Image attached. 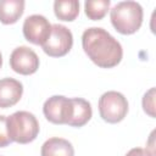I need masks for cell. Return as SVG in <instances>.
I'll return each instance as SVG.
<instances>
[{
  "label": "cell",
  "instance_id": "obj_1",
  "mask_svg": "<svg viewBox=\"0 0 156 156\" xmlns=\"http://www.w3.org/2000/svg\"><path fill=\"white\" fill-rule=\"evenodd\" d=\"M82 46L88 57L101 68L117 66L123 56L119 41L100 27H91L83 32Z\"/></svg>",
  "mask_w": 156,
  "mask_h": 156
},
{
  "label": "cell",
  "instance_id": "obj_2",
  "mask_svg": "<svg viewBox=\"0 0 156 156\" xmlns=\"http://www.w3.org/2000/svg\"><path fill=\"white\" fill-rule=\"evenodd\" d=\"M143 16V7L136 1H121L110 12L112 26L118 33L124 35L133 34L141 27Z\"/></svg>",
  "mask_w": 156,
  "mask_h": 156
},
{
  "label": "cell",
  "instance_id": "obj_3",
  "mask_svg": "<svg viewBox=\"0 0 156 156\" xmlns=\"http://www.w3.org/2000/svg\"><path fill=\"white\" fill-rule=\"evenodd\" d=\"M7 132L12 141L28 144L35 140L39 134V122L28 111H17L7 117Z\"/></svg>",
  "mask_w": 156,
  "mask_h": 156
},
{
  "label": "cell",
  "instance_id": "obj_4",
  "mask_svg": "<svg viewBox=\"0 0 156 156\" xmlns=\"http://www.w3.org/2000/svg\"><path fill=\"white\" fill-rule=\"evenodd\" d=\"M99 113L105 122L118 123L128 113V101L118 91H106L99 99Z\"/></svg>",
  "mask_w": 156,
  "mask_h": 156
},
{
  "label": "cell",
  "instance_id": "obj_5",
  "mask_svg": "<svg viewBox=\"0 0 156 156\" xmlns=\"http://www.w3.org/2000/svg\"><path fill=\"white\" fill-rule=\"evenodd\" d=\"M73 45L72 32L62 24H52L48 40L41 45L44 52L51 57H62L69 52Z\"/></svg>",
  "mask_w": 156,
  "mask_h": 156
},
{
  "label": "cell",
  "instance_id": "obj_6",
  "mask_svg": "<svg viewBox=\"0 0 156 156\" xmlns=\"http://www.w3.org/2000/svg\"><path fill=\"white\" fill-rule=\"evenodd\" d=\"M43 112L46 119L54 124H68L72 115V99L54 95L44 102Z\"/></svg>",
  "mask_w": 156,
  "mask_h": 156
},
{
  "label": "cell",
  "instance_id": "obj_7",
  "mask_svg": "<svg viewBox=\"0 0 156 156\" xmlns=\"http://www.w3.org/2000/svg\"><path fill=\"white\" fill-rule=\"evenodd\" d=\"M22 29L24 38L29 43L41 46L50 35L51 24L46 17L41 15H32L24 20Z\"/></svg>",
  "mask_w": 156,
  "mask_h": 156
},
{
  "label": "cell",
  "instance_id": "obj_8",
  "mask_svg": "<svg viewBox=\"0 0 156 156\" xmlns=\"http://www.w3.org/2000/svg\"><path fill=\"white\" fill-rule=\"evenodd\" d=\"M10 66L16 73L29 76L38 71L39 57L30 48L18 46L10 55Z\"/></svg>",
  "mask_w": 156,
  "mask_h": 156
},
{
  "label": "cell",
  "instance_id": "obj_9",
  "mask_svg": "<svg viewBox=\"0 0 156 156\" xmlns=\"http://www.w3.org/2000/svg\"><path fill=\"white\" fill-rule=\"evenodd\" d=\"M23 94V85L13 78L0 79V107L7 108L16 105Z\"/></svg>",
  "mask_w": 156,
  "mask_h": 156
},
{
  "label": "cell",
  "instance_id": "obj_10",
  "mask_svg": "<svg viewBox=\"0 0 156 156\" xmlns=\"http://www.w3.org/2000/svg\"><path fill=\"white\" fill-rule=\"evenodd\" d=\"M93 116L91 105L89 101L82 98H73L72 99V115L68 122V126L72 127H83L89 122Z\"/></svg>",
  "mask_w": 156,
  "mask_h": 156
},
{
  "label": "cell",
  "instance_id": "obj_11",
  "mask_svg": "<svg viewBox=\"0 0 156 156\" xmlns=\"http://www.w3.org/2000/svg\"><path fill=\"white\" fill-rule=\"evenodd\" d=\"M24 11L23 0H0V22L4 24H13Z\"/></svg>",
  "mask_w": 156,
  "mask_h": 156
},
{
  "label": "cell",
  "instance_id": "obj_12",
  "mask_svg": "<svg viewBox=\"0 0 156 156\" xmlns=\"http://www.w3.org/2000/svg\"><path fill=\"white\" fill-rule=\"evenodd\" d=\"M40 154L41 156H74V149L68 140L55 136L43 144Z\"/></svg>",
  "mask_w": 156,
  "mask_h": 156
},
{
  "label": "cell",
  "instance_id": "obj_13",
  "mask_svg": "<svg viewBox=\"0 0 156 156\" xmlns=\"http://www.w3.org/2000/svg\"><path fill=\"white\" fill-rule=\"evenodd\" d=\"M54 12L58 20L72 22L77 18L79 13V1L78 0H56L54 2Z\"/></svg>",
  "mask_w": 156,
  "mask_h": 156
},
{
  "label": "cell",
  "instance_id": "obj_14",
  "mask_svg": "<svg viewBox=\"0 0 156 156\" xmlns=\"http://www.w3.org/2000/svg\"><path fill=\"white\" fill-rule=\"evenodd\" d=\"M110 5V0H87L84 2V11L88 18L93 21H99L106 16Z\"/></svg>",
  "mask_w": 156,
  "mask_h": 156
},
{
  "label": "cell",
  "instance_id": "obj_15",
  "mask_svg": "<svg viewBox=\"0 0 156 156\" xmlns=\"http://www.w3.org/2000/svg\"><path fill=\"white\" fill-rule=\"evenodd\" d=\"M143 108L152 118H155V88L149 89L143 96Z\"/></svg>",
  "mask_w": 156,
  "mask_h": 156
},
{
  "label": "cell",
  "instance_id": "obj_16",
  "mask_svg": "<svg viewBox=\"0 0 156 156\" xmlns=\"http://www.w3.org/2000/svg\"><path fill=\"white\" fill-rule=\"evenodd\" d=\"M6 119H7V117L0 115V147H5L12 143V140L9 136Z\"/></svg>",
  "mask_w": 156,
  "mask_h": 156
},
{
  "label": "cell",
  "instance_id": "obj_17",
  "mask_svg": "<svg viewBox=\"0 0 156 156\" xmlns=\"http://www.w3.org/2000/svg\"><path fill=\"white\" fill-rule=\"evenodd\" d=\"M155 132H151V134H150V138H149V141H147V144H146V152L150 155V156H155L156 154H155Z\"/></svg>",
  "mask_w": 156,
  "mask_h": 156
},
{
  "label": "cell",
  "instance_id": "obj_18",
  "mask_svg": "<svg viewBox=\"0 0 156 156\" xmlns=\"http://www.w3.org/2000/svg\"><path fill=\"white\" fill-rule=\"evenodd\" d=\"M126 156H150V155L141 147H133L126 154Z\"/></svg>",
  "mask_w": 156,
  "mask_h": 156
},
{
  "label": "cell",
  "instance_id": "obj_19",
  "mask_svg": "<svg viewBox=\"0 0 156 156\" xmlns=\"http://www.w3.org/2000/svg\"><path fill=\"white\" fill-rule=\"evenodd\" d=\"M1 66H2V55L0 52V68H1Z\"/></svg>",
  "mask_w": 156,
  "mask_h": 156
}]
</instances>
